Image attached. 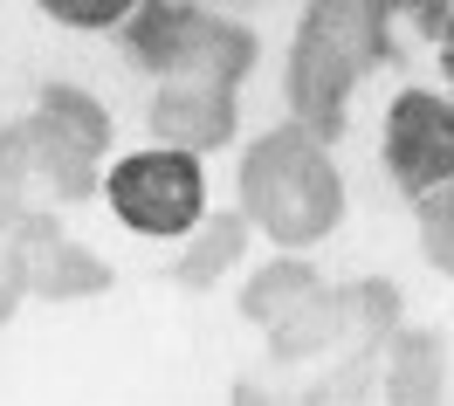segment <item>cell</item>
<instances>
[{"instance_id":"obj_1","label":"cell","mask_w":454,"mask_h":406,"mask_svg":"<svg viewBox=\"0 0 454 406\" xmlns=\"http://www.w3.org/2000/svg\"><path fill=\"white\" fill-rule=\"evenodd\" d=\"M234 207L248 214V228L269 248H317L324 234H338L344 221V173L331 159V138L289 117L276 131H262L241 152L234 173Z\"/></svg>"},{"instance_id":"obj_2","label":"cell","mask_w":454,"mask_h":406,"mask_svg":"<svg viewBox=\"0 0 454 406\" xmlns=\"http://www.w3.org/2000/svg\"><path fill=\"white\" fill-rule=\"evenodd\" d=\"M399 7L413 0H310L303 7L296 42H289V111L317 124L324 138L344 124L351 90L379 69Z\"/></svg>"},{"instance_id":"obj_3","label":"cell","mask_w":454,"mask_h":406,"mask_svg":"<svg viewBox=\"0 0 454 406\" xmlns=\"http://www.w3.org/2000/svg\"><path fill=\"white\" fill-rule=\"evenodd\" d=\"M97 200L111 207V221L138 241H186V234L214 214V186H207V159L186 145H138L111 152L97 173Z\"/></svg>"},{"instance_id":"obj_4","label":"cell","mask_w":454,"mask_h":406,"mask_svg":"<svg viewBox=\"0 0 454 406\" xmlns=\"http://www.w3.org/2000/svg\"><path fill=\"white\" fill-rule=\"evenodd\" d=\"M131 56L152 69V83H234L255 69V35L214 14L207 0H145L131 21Z\"/></svg>"},{"instance_id":"obj_5","label":"cell","mask_w":454,"mask_h":406,"mask_svg":"<svg viewBox=\"0 0 454 406\" xmlns=\"http://www.w3.org/2000/svg\"><path fill=\"white\" fill-rule=\"evenodd\" d=\"M14 131H21V152H28V173L49 179L62 200L97 193V173H104V159H111V111H104L90 90L49 83Z\"/></svg>"},{"instance_id":"obj_6","label":"cell","mask_w":454,"mask_h":406,"mask_svg":"<svg viewBox=\"0 0 454 406\" xmlns=\"http://www.w3.org/2000/svg\"><path fill=\"white\" fill-rule=\"evenodd\" d=\"M379 166L399 200H427L454 179V90L406 83L379 117Z\"/></svg>"},{"instance_id":"obj_7","label":"cell","mask_w":454,"mask_h":406,"mask_svg":"<svg viewBox=\"0 0 454 406\" xmlns=\"http://www.w3.org/2000/svg\"><path fill=\"white\" fill-rule=\"evenodd\" d=\"M145 124L159 145H186L207 159L241 131V104H234V83H159L145 104Z\"/></svg>"},{"instance_id":"obj_8","label":"cell","mask_w":454,"mask_h":406,"mask_svg":"<svg viewBox=\"0 0 454 406\" xmlns=\"http://www.w3.org/2000/svg\"><path fill=\"white\" fill-rule=\"evenodd\" d=\"M324 290H331V283H324L310 262H303V248H276V262H262L255 276H248L241 310H248V317H255L269 338H283V331L303 317V310H310Z\"/></svg>"},{"instance_id":"obj_9","label":"cell","mask_w":454,"mask_h":406,"mask_svg":"<svg viewBox=\"0 0 454 406\" xmlns=\"http://www.w3.org/2000/svg\"><path fill=\"white\" fill-rule=\"evenodd\" d=\"M248 234H255V228H248V214H241V207H227V214H207V221H200V228L179 241V248H186V262H179V283H186V290H207V283H221L227 269L241 262Z\"/></svg>"},{"instance_id":"obj_10","label":"cell","mask_w":454,"mask_h":406,"mask_svg":"<svg viewBox=\"0 0 454 406\" xmlns=\"http://www.w3.org/2000/svg\"><path fill=\"white\" fill-rule=\"evenodd\" d=\"M35 7L69 35H124L145 14V0H35Z\"/></svg>"},{"instance_id":"obj_11","label":"cell","mask_w":454,"mask_h":406,"mask_svg":"<svg viewBox=\"0 0 454 406\" xmlns=\"http://www.w3.org/2000/svg\"><path fill=\"white\" fill-rule=\"evenodd\" d=\"M413 228H420V255L454 283V179L434 186L427 200H413Z\"/></svg>"},{"instance_id":"obj_12","label":"cell","mask_w":454,"mask_h":406,"mask_svg":"<svg viewBox=\"0 0 454 406\" xmlns=\"http://www.w3.org/2000/svg\"><path fill=\"white\" fill-rule=\"evenodd\" d=\"M21 179H28V152H21V131H0V214L14 207Z\"/></svg>"}]
</instances>
